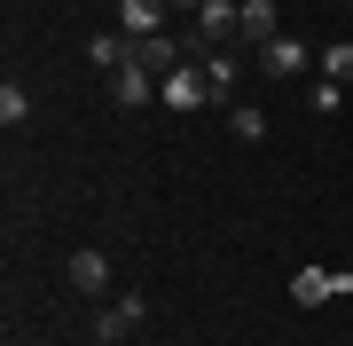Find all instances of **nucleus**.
<instances>
[{
  "label": "nucleus",
  "instance_id": "dca6fc26",
  "mask_svg": "<svg viewBox=\"0 0 353 346\" xmlns=\"http://www.w3.org/2000/svg\"><path fill=\"white\" fill-rule=\"evenodd\" d=\"M228 126H236V142H267V110H228Z\"/></svg>",
  "mask_w": 353,
  "mask_h": 346
},
{
  "label": "nucleus",
  "instance_id": "f03ea898",
  "mask_svg": "<svg viewBox=\"0 0 353 346\" xmlns=\"http://www.w3.org/2000/svg\"><path fill=\"white\" fill-rule=\"evenodd\" d=\"M157 95H165V79H157L150 64H141V55H134L126 71H110V103H118V110H150Z\"/></svg>",
  "mask_w": 353,
  "mask_h": 346
},
{
  "label": "nucleus",
  "instance_id": "f3484780",
  "mask_svg": "<svg viewBox=\"0 0 353 346\" xmlns=\"http://www.w3.org/2000/svg\"><path fill=\"white\" fill-rule=\"evenodd\" d=\"M165 8H189V16H196V8H204V0H165Z\"/></svg>",
  "mask_w": 353,
  "mask_h": 346
},
{
  "label": "nucleus",
  "instance_id": "f257e3e1",
  "mask_svg": "<svg viewBox=\"0 0 353 346\" xmlns=\"http://www.w3.org/2000/svg\"><path fill=\"white\" fill-rule=\"evenodd\" d=\"M196 48H243V8L236 0H204L196 8Z\"/></svg>",
  "mask_w": 353,
  "mask_h": 346
},
{
  "label": "nucleus",
  "instance_id": "ddd939ff",
  "mask_svg": "<svg viewBox=\"0 0 353 346\" xmlns=\"http://www.w3.org/2000/svg\"><path fill=\"white\" fill-rule=\"evenodd\" d=\"M306 110L338 118V110H345V79H314V87H306Z\"/></svg>",
  "mask_w": 353,
  "mask_h": 346
},
{
  "label": "nucleus",
  "instance_id": "9d476101",
  "mask_svg": "<svg viewBox=\"0 0 353 346\" xmlns=\"http://www.w3.org/2000/svg\"><path fill=\"white\" fill-rule=\"evenodd\" d=\"M134 55H141V64H150L157 79H173V71H181V55H189V48H181V39H173V32H157V39H141V48H134Z\"/></svg>",
  "mask_w": 353,
  "mask_h": 346
},
{
  "label": "nucleus",
  "instance_id": "6e6552de",
  "mask_svg": "<svg viewBox=\"0 0 353 346\" xmlns=\"http://www.w3.org/2000/svg\"><path fill=\"white\" fill-rule=\"evenodd\" d=\"M204 95H212V87H204V64H181L173 79H165V95H157V103H173V110H196Z\"/></svg>",
  "mask_w": 353,
  "mask_h": 346
},
{
  "label": "nucleus",
  "instance_id": "7ed1b4c3",
  "mask_svg": "<svg viewBox=\"0 0 353 346\" xmlns=\"http://www.w3.org/2000/svg\"><path fill=\"white\" fill-rule=\"evenodd\" d=\"M141 323H150V299H141V291L110 299V307H94V346H118L126 331H141Z\"/></svg>",
  "mask_w": 353,
  "mask_h": 346
},
{
  "label": "nucleus",
  "instance_id": "1a4fd4ad",
  "mask_svg": "<svg viewBox=\"0 0 353 346\" xmlns=\"http://www.w3.org/2000/svg\"><path fill=\"white\" fill-rule=\"evenodd\" d=\"M353 276H322V268H299L290 276V299H299V307H322V299H338Z\"/></svg>",
  "mask_w": 353,
  "mask_h": 346
},
{
  "label": "nucleus",
  "instance_id": "2eb2a0df",
  "mask_svg": "<svg viewBox=\"0 0 353 346\" xmlns=\"http://www.w3.org/2000/svg\"><path fill=\"white\" fill-rule=\"evenodd\" d=\"M322 79H353V39H330L322 48Z\"/></svg>",
  "mask_w": 353,
  "mask_h": 346
},
{
  "label": "nucleus",
  "instance_id": "f8f14e48",
  "mask_svg": "<svg viewBox=\"0 0 353 346\" xmlns=\"http://www.w3.org/2000/svg\"><path fill=\"white\" fill-rule=\"evenodd\" d=\"M236 8H243V39L267 48V39H275V0H236Z\"/></svg>",
  "mask_w": 353,
  "mask_h": 346
},
{
  "label": "nucleus",
  "instance_id": "0eeeda50",
  "mask_svg": "<svg viewBox=\"0 0 353 346\" xmlns=\"http://www.w3.org/2000/svg\"><path fill=\"white\" fill-rule=\"evenodd\" d=\"M118 32H126L134 48L157 39V32H165V0H118Z\"/></svg>",
  "mask_w": 353,
  "mask_h": 346
},
{
  "label": "nucleus",
  "instance_id": "39448f33",
  "mask_svg": "<svg viewBox=\"0 0 353 346\" xmlns=\"http://www.w3.org/2000/svg\"><path fill=\"white\" fill-rule=\"evenodd\" d=\"M196 64H204V87H212V103H228V95H236V79H243V55H236V48H204Z\"/></svg>",
  "mask_w": 353,
  "mask_h": 346
},
{
  "label": "nucleus",
  "instance_id": "4468645a",
  "mask_svg": "<svg viewBox=\"0 0 353 346\" xmlns=\"http://www.w3.org/2000/svg\"><path fill=\"white\" fill-rule=\"evenodd\" d=\"M24 118H32V95H24V87H16V79H8V87H0V126L16 134V126H24Z\"/></svg>",
  "mask_w": 353,
  "mask_h": 346
},
{
  "label": "nucleus",
  "instance_id": "423d86ee",
  "mask_svg": "<svg viewBox=\"0 0 353 346\" xmlns=\"http://www.w3.org/2000/svg\"><path fill=\"white\" fill-rule=\"evenodd\" d=\"M71 291L79 299H102V291H110V252H94V244L71 252Z\"/></svg>",
  "mask_w": 353,
  "mask_h": 346
},
{
  "label": "nucleus",
  "instance_id": "9b49d317",
  "mask_svg": "<svg viewBox=\"0 0 353 346\" xmlns=\"http://www.w3.org/2000/svg\"><path fill=\"white\" fill-rule=\"evenodd\" d=\"M87 55H94L102 71H126V64H134V39H126V32H94V39H87Z\"/></svg>",
  "mask_w": 353,
  "mask_h": 346
},
{
  "label": "nucleus",
  "instance_id": "20e7f679",
  "mask_svg": "<svg viewBox=\"0 0 353 346\" xmlns=\"http://www.w3.org/2000/svg\"><path fill=\"white\" fill-rule=\"evenodd\" d=\"M259 64L275 71V79H299L306 64H314V48H306V39H290V32H275V39L259 48Z\"/></svg>",
  "mask_w": 353,
  "mask_h": 346
}]
</instances>
